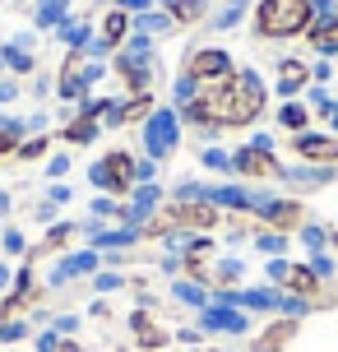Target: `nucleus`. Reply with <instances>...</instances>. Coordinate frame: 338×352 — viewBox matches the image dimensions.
Masks as SVG:
<instances>
[{
    "mask_svg": "<svg viewBox=\"0 0 338 352\" xmlns=\"http://www.w3.org/2000/svg\"><path fill=\"white\" fill-rule=\"evenodd\" d=\"M199 98L209 102V111H214V121H218L223 135H227V130H250V125H260L264 111H269V84L250 70V65H236L227 79L204 84Z\"/></svg>",
    "mask_w": 338,
    "mask_h": 352,
    "instance_id": "f257e3e1",
    "label": "nucleus"
},
{
    "mask_svg": "<svg viewBox=\"0 0 338 352\" xmlns=\"http://www.w3.org/2000/svg\"><path fill=\"white\" fill-rule=\"evenodd\" d=\"M315 23V5L311 0H255L250 10V28L260 42H292L306 37Z\"/></svg>",
    "mask_w": 338,
    "mask_h": 352,
    "instance_id": "f03ea898",
    "label": "nucleus"
},
{
    "mask_svg": "<svg viewBox=\"0 0 338 352\" xmlns=\"http://www.w3.org/2000/svg\"><path fill=\"white\" fill-rule=\"evenodd\" d=\"M111 74L121 84V98H135V93H153L158 84V56H153V37L130 33L125 47L111 56Z\"/></svg>",
    "mask_w": 338,
    "mask_h": 352,
    "instance_id": "7ed1b4c3",
    "label": "nucleus"
},
{
    "mask_svg": "<svg viewBox=\"0 0 338 352\" xmlns=\"http://www.w3.org/2000/svg\"><path fill=\"white\" fill-rule=\"evenodd\" d=\"M232 176L246 186H283L287 162H278L273 135H250L246 144H236L232 148Z\"/></svg>",
    "mask_w": 338,
    "mask_h": 352,
    "instance_id": "20e7f679",
    "label": "nucleus"
},
{
    "mask_svg": "<svg viewBox=\"0 0 338 352\" xmlns=\"http://www.w3.org/2000/svg\"><path fill=\"white\" fill-rule=\"evenodd\" d=\"M264 283H273V287H283V292H292V297L311 301L315 311L334 306L329 283H320L311 264H306V260H292V255H273V260H264Z\"/></svg>",
    "mask_w": 338,
    "mask_h": 352,
    "instance_id": "39448f33",
    "label": "nucleus"
},
{
    "mask_svg": "<svg viewBox=\"0 0 338 352\" xmlns=\"http://www.w3.org/2000/svg\"><path fill=\"white\" fill-rule=\"evenodd\" d=\"M139 144H144V158H153L158 167L172 158L181 144H185V125H181L177 107H158V111L139 125Z\"/></svg>",
    "mask_w": 338,
    "mask_h": 352,
    "instance_id": "423d86ee",
    "label": "nucleus"
},
{
    "mask_svg": "<svg viewBox=\"0 0 338 352\" xmlns=\"http://www.w3.org/2000/svg\"><path fill=\"white\" fill-rule=\"evenodd\" d=\"M89 186L98 195L130 199V190H135V153H125V148H107L102 158H93L89 162Z\"/></svg>",
    "mask_w": 338,
    "mask_h": 352,
    "instance_id": "0eeeda50",
    "label": "nucleus"
},
{
    "mask_svg": "<svg viewBox=\"0 0 338 352\" xmlns=\"http://www.w3.org/2000/svg\"><path fill=\"white\" fill-rule=\"evenodd\" d=\"M195 324L204 334H227V338H250L255 334V316L241 311V306H227V301H209L195 316Z\"/></svg>",
    "mask_w": 338,
    "mask_h": 352,
    "instance_id": "6e6552de",
    "label": "nucleus"
},
{
    "mask_svg": "<svg viewBox=\"0 0 338 352\" xmlns=\"http://www.w3.org/2000/svg\"><path fill=\"white\" fill-rule=\"evenodd\" d=\"M232 70H236V60H232L227 47H195V52H185V60H181V74H190L199 88L227 79Z\"/></svg>",
    "mask_w": 338,
    "mask_h": 352,
    "instance_id": "1a4fd4ad",
    "label": "nucleus"
},
{
    "mask_svg": "<svg viewBox=\"0 0 338 352\" xmlns=\"http://www.w3.org/2000/svg\"><path fill=\"white\" fill-rule=\"evenodd\" d=\"M287 148L297 162H311V167H338V135L329 130H302V135H287Z\"/></svg>",
    "mask_w": 338,
    "mask_h": 352,
    "instance_id": "9d476101",
    "label": "nucleus"
},
{
    "mask_svg": "<svg viewBox=\"0 0 338 352\" xmlns=\"http://www.w3.org/2000/svg\"><path fill=\"white\" fill-rule=\"evenodd\" d=\"M255 223L292 236L302 223H311V209H306V199H297V195H273V190H269V199H264V209H260Z\"/></svg>",
    "mask_w": 338,
    "mask_h": 352,
    "instance_id": "9b49d317",
    "label": "nucleus"
},
{
    "mask_svg": "<svg viewBox=\"0 0 338 352\" xmlns=\"http://www.w3.org/2000/svg\"><path fill=\"white\" fill-rule=\"evenodd\" d=\"M167 204V190H162V181H139L135 190H130V199H125V223L121 228H139L153 218V213Z\"/></svg>",
    "mask_w": 338,
    "mask_h": 352,
    "instance_id": "f8f14e48",
    "label": "nucleus"
},
{
    "mask_svg": "<svg viewBox=\"0 0 338 352\" xmlns=\"http://www.w3.org/2000/svg\"><path fill=\"white\" fill-rule=\"evenodd\" d=\"M79 241H84V232H79V218H60V223H52V228L42 232V241H37L23 260H42V255H70V250H79Z\"/></svg>",
    "mask_w": 338,
    "mask_h": 352,
    "instance_id": "ddd939ff",
    "label": "nucleus"
},
{
    "mask_svg": "<svg viewBox=\"0 0 338 352\" xmlns=\"http://www.w3.org/2000/svg\"><path fill=\"white\" fill-rule=\"evenodd\" d=\"M297 334H302V320L273 316L260 334H250V352H287L292 343H297Z\"/></svg>",
    "mask_w": 338,
    "mask_h": 352,
    "instance_id": "4468645a",
    "label": "nucleus"
},
{
    "mask_svg": "<svg viewBox=\"0 0 338 352\" xmlns=\"http://www.w3.org/2000/svg\"><path fill=\"white\" fill-rule=\"evenodd\" d=\"M56 98L60 102H84L89 88H84V52H65L60 65H56Z\"/></svg>",
    "mask_w": 338,
    "mask_h": 352,
    "instance_id": "2eb2a0df",
    "label": "nucleus"
},
{
    "mask_svg": "<svg viewBox=\"0 0 338 352\" xmlns=\"http://www.w3.org/2000/svg\"><path fill=\"white\" fill-rule=\"evenodd\" d=\"M130 329H135V343L144 352H167V343H177L167 324H158V316L148 311V306H135L130 311Z\"/></svg>",
    "mask_w": 338,
    "mask_h": 352,
    "instance_id": "dca6fc26",
    "label": "nucleus"
},
{
    "mask_svg": "<svg viewBox=\"0 0 338 352\" xmlns=\"http://www.w3.org/2000/svg\"><path fill=\"white\" fill-rule=\"evenodd\" d=\"M329 181H338V167H311V162H292L287 167V176H283V186H287V195H315V190H324Z\"/></svg>",
    "mask_w": 338,
    "mask_h": 352,
    "instance_id": "f3484780",
    "label": "nucleus"
},
{
    "mask_svg": "<svg viewBox=\"0 0 338 352\" xmlns=\"http://www.w3.org/2000/svg\"><path fill=\"white\" fill-rule=\"evenodd\" d=\"M306 88H311V65H306L302 56H283L278 74H273V93L287 102V98H302Z\"/></svg>",
    "mask_w": 338,
    "mask_h": 352,
    "instance_id": "a211bd4d",
    "label": "nucleus"
},
{
    "mask_svg": "<svg viewBox=\"0 0 338 352\" xmlns=\"http://www.w3.org/2000/svg\"><path fill=\"white\" fill-rule=\"evenodd\" d=\"M102 140V121L98 116H84V111H74L65 107V130H60V144L65 148H89V144Z\"/></svg>",
    "mask_w": 338,
    "mask_h": 352,
    "instance_id": "6ab92c4d",
    "label": "nucleus"
},
{
    "mask_svg": "<svg viewBox=\"0 0 338 352\" xmlns=\"http://www.w3.org/2000/svg\"><path fill=\"white\" fill-rule=\"evenodd\" d=\"M246 274H250V264L246 255H218L214 264H209V292H223V287H246Z\"/></svg>",
    "mask_w": 338,
    "mask_h": 352,
    "instance_id": "aec40b11",
    "label": "nucleus"
},
{
    "mask_svg": "<svg viewBox=\"0 0 338 352\" xmlns=\"http://www.w3.org/2000/svg\"><path fill=\"white\" fill-rule=\"evenodd\" d=\"M302 42L320 56V60H338V14L315 19V23H311V33H306Z\"/></svg>",
    "mask_w": 338,
    "mask_h": 352,
    "instance_id": "412c9836",
    "label": "nucleus"
},
{
    "mask_svg": "<svg viewBox=\"0 0 338 352\" xmlns=\"http://www.w3.org/2000/svg\"><path fill=\"white\" fill-rule=\"evenodd\" d=\"M273 121H278V130H287V135H302V130L315 125V116H311V107H306L302 98H287V102L273 107Z\"/></svg>",
    "mask_w": 338,
    "mask_h": 352,
    "instance_id": "4be33fe9",
    "label": "nucleus"
},
{
    "mask_svg": "<svg viewBox=\"0 0 338 352\" xmlns=\"http://www.w3.org/2000/svg\"><path fill=\"white\" fill-rule=\"evenodd\" d=\"M167 292H172V301H177V306H185V311H204V306H209V301H214V292H209V287H204V283H195V278H185V274H181V278H172V287H167Z\"/></svg>",
    "mask_w": 338,
    "mask_h": 352,
    "instance_id": "5701e85b",
    "label": "nucleus"
},
{
    "mask_svg": "<svg viewBox=\"0 0 338 352\" xmlns=\"http://www.w3.org/2000/svg\"><path fill=\"white\" fill-rule=\"evenodd\" d=\"M130 33H135V14H125L121 5L102 14V28H98V37L107 42L111 52H121V47H125V37H130Z\"/></svg>",
    "mask_w": 338,
    "mask_h": 352,
    "instance_id": "b1692460",
    "label": "nucleus"
},
{
    "mask_svg": "<svg viewBox=\"0 0 338 352\" xmlns=\"http://www.w3.org/2000/svg\"><path fill=\"white\" fill-rule=\"evenodd\" d=\"M33 130H28V116H10V111H0V162L14 158L19 144L28 140Z\"/></svg>",
    "mask_w": 338,
    "mask_h": 352,
    "instance_id": "393cba45",
    "label": "nucleus"
},
{
    "mask_svg": "<svg viewBox=\"0 0 338 352\" xmlns=\"http://www.w3.org/2000/svg\"><path fill=\"white\" fill-rule=\"evenodd\" d=\"M0 60H5V74H14V79H28V74L37 70L33 47H19V42H5V47H0Z\"/></svg>",
    "mask_w": 338,
    "mask_h": 352,
    "instance_id": "a878e982",
    "label": "nucleus"
},
{
    "mask_svg": "<svg viewBox=\"0 0 338 352\" xmlns=\"http://www.w3.org/2000/svg\"><path fill=\"white\" fill-rule=\"evenodd\" d=\"M250 246L260 250L264 260H273V255H287L292 236H287V232H273V228H260V223H255V232H250Z\"/></svg>",
    "mask_w": 338,
    "mask_h": 352,
    "instance_id": "bb28decb",
    "label": "nucleus"
},
{
    "mask_svg": "<svg viewBox=\"0 0 338 352\" xmlns=\"http://www.w3.org/2000/svg\"><path fill=\"white\" fill-rule=\"evenodd\" d=\"M135 33H144V37H167V33H177V19L167 14V10H144V14H135Z\"/></svg>",
    "mask_w": 338,
    "mask_h": 352,
    "instance_id": "cd10ccee",
    "label": "nucleus"
},
{
    "mask_svg": "<svg viewBox=\"0 0 338 352\" xmlns=\"http://www.w3.org/2000/svg\"><path fill=\"white\" fill-rule=\"evenodd\" d=\"M292 236L302 241L306 255H320V250H329V228H324V223H315V218H311V223H302ZM306 255H302V260H306Z\"/></svg>",
    "mask_w": 338,
    "mask_h": 352,
    "instance_id": "c85d7f7f",
    "label": "nucleus"
},
{
    "mask_svg": "<svg viewBox=\"0 0 338 352\" xmlns=\"http://www.w3.org/2000/svg\"><path fill=\"white\" fill-rule=\"evenodd\" d=\"M153 111H158V98H153V93H135V98H125V102H121L125 125H144Z\"/></svg>",
    "mask_w": 338,
    "mask_h": 352,
    "instance_id": "c756f323",
    "label": "nucleus"
},
{
    "mask_svg": "<svg viewBox=\"0 0 338 352\" xmlns=\"http://www.w3.org/2000/svg\"><path fill=\"white\" fill-rule=\"evenodd\" d=\"M199 167L214 176H232V148L223 144H199Z\"/></svg>",
    "mask_w": 338,
    "mask_h": 352,
    "instance_id": "7c9ffc66",
    "label": "nucleus"
},
{
    "mask_svg": "<svg viewBox=\"0 0 338 352\" xmlns=\"http://www.w3.org/2000/svg\"><path fill=\"white\" fill-rule=\"evenodd\" d=\"M89 287L98 297H111V292H125V287H130V274H125V269H98L89 278Z\"/></svg>",
    "mask_w": 338,
    "mask_h": 352,
    "instance_id": "2f4dec72",
    "label": "nucleus"
},
{
    "mask_svg": "<svg viewBox=\"0 0 338 352\" xmlns=\"http://www.w3.org/2000/svg\"><path fill=\"white\" fill-rule=\"evenodd\" d=\"M52 135H47V130H42V135H28V140L19 144V153H14V162H47L52 158Z\"/></svg>",
    "mask_w": 338,
    "mask_h": 352,
    "instance_id": "473e14b6",
    "label": "nucleus"
},
{
    "mask_svg": "<svg viewBox=\"0 0 338 352\" xmlns=\"http://www.w3.org/2000/svg\"><path fill=\"white\" fill-rule=\"evenodd\" d=\"M167 14L177 19V28H190V23H199V19L209 14V5H204V0H172Z\"/></svg>",
    "mask_w": 338,
    "mask_h": 352,
    "instance_id": "72a5a7b5",
    "label": "nucleus"
},
{
    "mask_svg": "<svg viewBox=\"0 0 338 352\" xmlns=\"http://www.w3.org/2000/svg\"><path fill=\"white\" fill-rule=\"evenodd\" d=\"M60 42H65V52H84V47L93 42V28H89V23L65 19V23H60Z\"/></svg>",
    "mask_w": 338,
    "mask_h": 352,
    "instance_id": "f704fd0d",
    "label": "nucleus"
},
{
    "mask_svg": "<svg viewBox=\"0 0 338 352\" xmlns=\"http://www.w3.org/2000/svg\"><path fill=\"white\" fill-rule=\"evenodd\" d=\"M65 5L70 0H37V28L47 33V28H60L65 23Z\"/></svg>",
    "mask_w": 338,
    "mask_h": 352,
    "instance_id": "c9c22d12",
    "label": "nucleus"
},
{
    "mask_svg": "<svg viewBox=\"0 0 338 352\" xmlns=\"http://www.w3.org/2000/svg\"><path fill=\"white\" fill-rule=\"evenodd\" d=\"M70 167H74L70 148H52V158L42 162V181H65V176H70Z\"/></svg>",
    "mask_w": 338,
    "mask_h": 352,
    "instance_id": "e433bc0d",
    "label": "nucleus"
},
{
    "mask_svg": "<svg viewBox=\"0 0 338 352\" xmlns=\"http://www.w3.org/2000/svg\"><path fill=\"white\" fill-rule=\"evenodd\" d=\"M306 264L315 269V278H320V283H338V255H334V250H320V255H306Z\"/></svg>",
    "mask_w": 338,
    "mask_h": 352,
    "instance_id": "4c0bfd02",
    "label": "nucleus"
},
{
    "mask_svg": "<svg viewBox=\"0 0 338 352\" xmlns=\"http://www.w3.org/2000/svg\"><path fill=\"white\" fill-rule=\"evenodd\" d=\"M52 329L60 338H74L79 329H84V316H79V311H60V316H52Z\"/></svg>",
    "mask_w": 338,
    "mask_h": 352,
    "instance_id": "58836bf2",
    "label": "nucleus"
},
{
    "mask_svg": "<svg viewBox=\"0 0 338 352\" xmlns=\"http://www.w3.org/2000/svg\"><path fill=\"white\" fill-rule=\"evenodd\" d=\"M0 255H28V236L19 228H5L0 232Z\"/></svg>",
    "mask_w": 338,
    "mask_h": 352,
    "instance_id": "ea45409f",
    "label": "nucleus"
},
{
    "mask_svg": "<svg viewBox=\"0 0 338 352\" xmlns=\"http://www.w3.org/2000/svg\"><path fill=\"white\" fill-rule=\"evenodd\" d=\"M195 93H199V84L190 79V74H177V79H172V107H185Z\"/></svg>",
    "mask_w": 338,
    "mask_h": 352,
    "instance_id": "a19ab883",
    "label": "nucleus"
},
{
    "mask_svg": "<svg viewBox=\"0 0 338 352\" xmlns=\"http://www.w3.org/2000/svg\"><path fill=\"white\" fill-rule=\"evenodd\" d=\"M42 199H47V204H56V209H65V204L74 199V186H65V181H47Z\"/></svg>",
    "mask_w": 338,
    "mask_h": 352,
    "instance_id": "79ce46f5",
    "label": "nucleus"
},
{
    "mask_svg": "<svg viewBox=\"0 0 338 352\" xmlns=\"http://www.w3.org/2000/svg\"><path fill=\"white\" fill-rule=\"evenodd\" d=\"M107 74H111V65H107V60H84V88H89V98H93V88L102 84Z\"/></svg>",
    "mask_w": 338,
    "mask_h": 352,
    "instance_id": "37998d69",
    "label": "nucleus"
},
{
    "mask_svg": "<svg viewBox=\"0 0 338 352\" xmlns=\"http://www.w3.org/2000/svg\"><path fill=\"white\" fill-rule=\"evenodd\" d=\"M28 334H33L28 320H5V324H0V343H19V338H28Z\"/></svg>",
    "mask_w": 338,
    "mask_h": 352,
    "instance_id": "c03bdc74",
    "label": "nucleus"
},
{
    "mask_svg": "<svg viewBox=\"0 0 338 352\" xmlns=\"http://www.w3.org/2000/svg\"><path fill=\"white\" fill-rule=\"evenodd\" d=\"M246 10H255V0H232V5H227V10H223V14L214 19V23H218V28H232V23H236V19L246 14Z\"/></svg>",
    "mask_w": 338,
    "mask_h": 352,
    "instance_id": "a18cd8bd",
    "label": "nucleus"
},
{
    "mask_svg": "<svg viewBox=\"0 0 338 352\" xmlns=\"http://www.w3.org/2000/svg\"><path fill=\"white\" fill-rule=\"evenodd\" d=\"M158 274H167V278H181V274H185V260H181V255H172V250H167V255H158Z\"/></svg>",
    "mask_w": 338,
    "mask_h": 352,
    "instance_id": "49530a36",
    "label": "nucleus"
},
{
    "mask_svg": "<svg viewBox=\"0 0 338 352\" xmlns=\"http://www.w3.org/2000/svg\"><path fill=\"white\" fill-rule=\"evenodd\" d=\"M172 338L185 343V348H199V343H204V329H199V324H185V329H172Z\"/></svg>",
    "mask_w": 338,
    "mask_h": 352,
    "instance_id": "de8ad7c7",
    "label": "nucleus"
},
{
    "mask_svg": "<svg viewBox=\"0 0 338 352\" xmlns=\"http://www.w3.org/2000/svg\"><path fill=\"white\" fill-rule=\"evenodd\" d=\"M334 60H315V65H311V84H324V88H329V79H334Z\"/></svg>",
    "mask_w": 338,
    "mask_h": 352,
    "instance_id": "09e8293b",
    "label": "nucleus"
},
{
    "mask_svg": "<svg viewBox=\"0 0 338 352\" xmlns=\"http://www.w3.org/2000/svg\"><path fill=\"white\" fill-rule=\"evenodd\" d=\"M139 181H158V162L153 158H135V186Z\"/></svg>",
    "mask_w": 338,
    "mask_h": 352,
    "instance_id": "8fccbe9b",
    "label": "nucleus"
},
{
    "mask_svg": "<svg viewBox=\"0 0 338 352\" xmlns=\"http://www.w3.org/2000/svg\"><path fill=\"white\" fill-rule=\"evenodd\" d=\"M19 93H23V88H19V79H0V107H14Z\"/></svg>",
    "mask_w": 338,
    "mask_h": 352,
    "instance_id": "3c124183",
    "label": "nucleus"
},
{
    "mask_svg": "<svg viewBox=\"0 0 338 352\" xmlns=\"http://www.w3.org/2000/svg\"><path fill=\"white\" fill-rule=\"evenodd\" d=\"M37 352H60V334H56L52 324H47V329L37 334Z\"/></svg>",
    "mask_w": 338,
    "mask_h": 352,
    "instance_id": "603ef678",
    "label": "nucleus"
},
{
    "mask_svg": "<svg viewBox=\"0 0 338 352\" xmlns=\"http://www.w3.org/2000/svg\"><path fill=\"white\" fill-rule=\"evenodd\" d=\"M56 213H60V209H56V204H47V199H37V223H42V232L52 228V223H60Z\"/></svg>",
    "mask_w": 338,
    "mask_h": 352,
    "instance_id": "864d4df0",
    "label": "nucleus"
},
{
    "mask_svg": "<svg viewBox=\"0 0 338 352\" xmlns=\"http://www.w3.org/2000/svg\"><path fill=\"white\" fill-rule=\"evenodd\" d=\"M10 287H14V269H10V264L0 260V297H5V292H10Z\"/></svg>",
    "mask_w": 338,
    "mask_h": 352,
    "instance_id": "5fc2aeb1",
    "label": "nucleus"
},
{
    "mask_svg": "<svg viewBox=\"0 0 338 352\" xmlns=\"http://www.w3.org/2000/svg\"><path fill=\"white\" fill-rule=\"evenodd\" d=\"M47 93H52V79H47V74H37V79H33V98H37V102H42Z\"/></svg>",
    "mask_w": 338,
    "mask_h": 352,
    "instance_id": "6e6d98bb",
    "label": "nucleus"
},
{
    "mask_svg": "<svg viewBox=\"0 0 338 352\" xmlns=\"http://www.w3.org/2000/svg\"><path fill=\"white\" fill-rule=\"evenodd\" d=\"M89 316H98V320H107V316H111V306H107V297H98V301H93V306H89Z\"/></svg>",
    "mask_w": 338,
    "mask_h": 352,
    "instance_id": "4d7b16f0",
    "label": "nucleus"
},
{
    "mask_svg": "<svg viewBox=\"0 0 338 352\" xmlns=\"http://www.w3.org/2000/svg\"><path fill=\"white\" fill-rule=\"evenodd\" d=\"M10 209H14V195L0 190V218H10Z\"/></svg>",
    "mask_w": 338,
    "mask_h": 352,
    "instance_id": "13d9d810",
    "label": "nucleus"
},
{
    "mask_svg": "<svg viewBox=\"0 0 338 352\" xmlns=\"http://www.w3.org/2000/svg\"><path fill=\"white\" fill-rule=\"evenodd\" d=\"M60 352H79V343L74 338H60Z\"/></svg>",
    "mask_w": 338,
    "mask_h": 352,
    "instance_id": "bf43d9fd",
    "label": "nucleus"
},
{
    "mask_svg": "<svg viewBox=\"0 0 338 352\" xmlns=\"http://www.w3.org/2000/svg\"><path fill=\"white\" fill-rule=\"evenodd\" d=\"M204 352H232V348H204Z\"/></svg>",
    "mask_w": 338,
    "mask_h": 352,
    "instance_id": "052dcab7",
    "label": "nucleus"
},
{
    "mask_svg": "<svg viewBox=\"0 0 338 352\" xmlns=\"http://www.w3.org/2000/svg\"><path fill=\"white\" fill-rule=\"evenodd\" d=\"M0 74H5V60H0Z\"/></svg>",
    "mask_w": 338,
    "mask_h": 352,
    "instance_id": "680f3d73",
    "label": "nucleus"
}]
</instances>
